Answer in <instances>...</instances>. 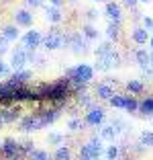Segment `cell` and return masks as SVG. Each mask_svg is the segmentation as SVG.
Here are the masks:
<instances>
[{"instance_id":"6da1fadb","label":"cell","mask_w":153,"mask_h":160,"mask_svg":"<svg viewBox=\"0 0 153 160\" xmlns=\"http://www.w3.org/2000/svg\"><path fill=\"white\" fill-rule=\"evenodd\" d=\"M80 156L82 158H90V160H98L102 156V140L100 138H92L86 146H82Z\"/></svg>"},{"instance_id":"7a4b0ae2","label":"cell","mask_w":153,"mask_h":160,"mask_svg":"<svg viewBox=\"0 0 153 160\" xmlns=\"http://www.w3.org/2000/svg\"><path fill=\"white\" fill-rule=\"evenodd\" d=\"M45 119H43L41 113H33L29 115V117H25L23 121H21V129L23 132H37V129H41V127H45Z\"/></svg>"},{"instance_id":"3957f363","label":"cell","mask_w":153,"mask_h":160,"mask_svg":"<svg viewBox=\"0 0 153 160\" xmlns=\"http://www.w3.org/2000/svg\"><path fill=\"white\" fill-rule=\"evenodd\" d=\"M118 62H121V58H118V53H116V52H112L110 56H98L96 70L98 72H108L112 66H118Z\"/></svg>"},{"instance_id":"277c9868","label":"cell","mask_w":153,"mask_h":160,"mask_svg":"<svg viewBox=\"0 0 153 160\" xmlns=\"http://www.w3.org/2000/svg\"><path fill=\"white\" fill-rule=\"evenodd\" d=\"M63 43H65V37L59 33V31H51V33L43 39V45H45L47 49H59Z\"/></svg>"},{"instance_id":"5b68a950","label":"cell","mask_w":153,"mask_h":160,"mask_svg":"<svg viewBox=\"0 0 153 160\" xmlns=\"http://www.w3.org/2000/svg\"><path fill=\"white\" fill-rule=\"evenodd\" d=\"M92 76H94V70L88 64H80L78 68H74V76H72V78H78V80H82V82H90Z\"/></svg>"},{"instance_id":"8992f818","label":"cell","mask_w":153,"mask_h":160,"mask_svg":"<svg viewBox=\"0 0 153 160\" xmlns=\"http://www.w3.org/2000/svg\"><path fill=\"white\" fill-rule=\"evenodd\" d=\"M27 60H29V53L25 52V49H16V52L12 53V58H10V66L14 68V72L23 70L25 64H27Z\"/></svg>"},{"instance_id":"52a82bcc","label":"cell","mask_w":153,"mask_h":160,"mask_svg":"<svg viewBox=\"0 0 153 160\" xmlns=\"http://www.w3.org/2000/svg\"><path fill=\"white\" fill-rule=\"evenodd\" d=\"M23 41H25V47H27L29 52H35V47L41 45L43 37H41V33H39V31H29V33L25 35Z\"/></svg>"},{"instance_id":"ba28073f","label":"cell","mask_w":153,"mask_h":160,"mask_svg":"<svg viewBox=\"0 0 153 160\" xmlns=\"http://www.w3.org/2000/svg\"><path fill=\"white\" fill-rule=\"evenodd\" d=\"M19 115H21V109L19 107L2 109V111H0V123H2V125H4V123H12V121H16Z\"/></svg>"},{"instance_id":"9c48e42d","label":"cell","mask_w":153,"mask_h":160,"mask_svg":"<svg viewBox=\"0 0 153 160\" xmlns=\"http://www.w3.org/2000/svg\"><path fill=\"white\" fill-rule=\"evenodd\" d=\"M102 119H104V111L100 107L90 109L88 113H86V123H90V125H98V123H102Z\"/></svg>"},{"instance_id":"30bf717a","label":"cell","mask_w":153,"mask_h":160,"mask_svg":"<svg viewBox=\"0 0 153 160\" xmlns=\"http://www.w3.org/2000/svg\"><path fill=\"white\" fill-rule=\"evenodd\" d=\"M96 94H98V99H106V101H110L112 97H114V90H112L110 84L102 82V84L96 86Z\"/></svg>"},{"instance_id":"8fae6325","label":"cell","mask_w":153,"mask_h":160,"mask_svg":"<svg viewBox=\"0 0 153 160\" xmlns=\"http://www.w3.org/2000/svg\"><path fill=\"white\" fill-rule=\"evenodd\" d=\"M67 41H70L72 52H74V53L84 52V41H82V35H80V33H72L70 37H67Z\"/></svg>"},{"instance_id":"7c38bea8","label":"cell","mask_w":153,"mask_h":160,"mask_svg":"<svg viewBox=\"0 0 153 160\" xmlns=\"http://www.w3.org/2000/svg\"><path fill=\"white\" fill-rule=\"evenodd\" d=\"M14 21H16V25L29 27V25L33 23V14L29 12V10H16V14H14Z\"/></svg>"},{"instance_id":"4fadbf2b","label":"cell","mask_w":153,"mask_h":160,"mask_svg":"<svg viewBox=\"0 0 153 160\" xmlns=\"http://www.w3.org/2000/svg\"><path fill=\"white\" fill-rule=\"evenodd\" d=\"M135 58H137V62H139V66L143 68V70L151 66V53H147V49H137V52H135Z\"/></svg>"},{"instance_id":"5bb4252c","label":"cell","mask_w":153,"mask_h":160,"mask_svg":"<svg viewBox=\"0 0 153 160\" xmlns=\"http://www.w3.org/2000/svg\"><path fill=\"white\" fill-rule=\"evenodd\" d=\"M106 14H108V19H110V21L118 23V21H121V17H123L121 6L114 4V2H108V4H106Z\"/></svg>"},{"instance_id":"9a60e30c","label":"cell","mask_w":153,"mask_h":160,"mask_svg":"<svg viewBox=\"0 0 153 160\" xmlns=\"http://www.w3.org/2000/svg\"><path fill=\"white\" fill-rule=\"evenodd\" d=\"M133 41L139 43V45H145V43L149 41L147 29H143V27H137V29H135V31H133Z\"/></svg>"},{"instance_id":"2e32d148","label":"cell","mask_w":153,"mask_h":160,"mask_svg":"<svg viewBox=\"0 0 153 160\" xmlns=\"http://www.w3.org/2000/svg\"><path fill=\"white\" fill-rule=\"evenodd\" d=\"M61 19H63V17H61L59 6H49V8H47V21H51V23H59Z\"/></svg>"},{"instance_id":"e0dca14e","label":"cell","mask_w":153,"mask_h":160,"mask_svg":"<svg viewBox=\"0 0 153 160\" xmlns=\"http://www.w3.org/2000/svg\"><path fill=\"white\" fill-rule=\"evenodd\" d=\"M2 37H4L6 41H14V39H19V31H16V27L8 25V27L2 29Z\"/></svg>"},{"instance_id":"ac0fdd59","label":"cell","mask_w":153,"mask_h":160,"mask_svg":"<svg viewBox=\"0 0 153 160\" xmlns=\"http://www.w3.org/2000/svg\"><path fill=\"white\" fill-rule=\"evenodd\" d=\"M139 109H141V113H145V115H153V97H147L139 105Z\"/></svg>"},{"instance_id":"d6986e66","label":"cell","mask_w":153,"mask_h":160,"mask_svg":"<svg viewBox=\"0 0 153 160\" xmlns=\"http://www.w3.org/2000/svg\"><path fill=\"white\" fill-rule=\"evenodd\" d=\"M127 88H129V92H133V94L143 92V84H141L139 80H129V82H127Z\"/></svg>"},{"instance_id":"ffe728a7","label":"cell","mask_w":153,"mask_h":160,"mask_svg":"<svg viewBox=\"0 0 153 160\" xmlns=\"http://www.w3.org/2000/svg\"><path fill=\"white\" fill-rule=\"evenodd\" d=\"M53 158H55V160H70L72 154H70V150H67L65 146H59L55 150V156H53Z\"/></svg>"},{"instance_id":"44dd1931","label":"cell","mask_w":153,"mask_h":160,"mask_svg":"<svg viewBox=\"0 0 153 160\" xmlns=\"http://www.w3.org/2000/svg\"><path fill=\"white\" fill-rule=\"evenodd\" d=\"M112 53V45L110 43H100L96 47V56H110Z\"/></svg>"},{"instance_id":"7402d4cb","label":"cell","mask_w":153,"mask_h":160,"mask_svg":"<svg viewBox=\"0 0 153 160\" xmlns=\"http://www.w3.org/2000/svg\"><path fill=\"white\" fill-rule=\"evenodd\" d=\"M125 109L133 113V111H137V109H139V103H137L133 97H125Z\"/></svg>"},{"instance_id":"603a6c76","label":"cell","mask_w":153,"mask_h":160,"mask_svg":"<svg viewBox=\"0 0 153 160\" xmlns=\"http://www.w3.org/2000/svg\"><path fill=\"white\" fill-rule=\"evenodd\" d=\"M141 146H153V132H143L141 133Z\"/></svg>"},{"instance_id":"cb8c5ba5","label":"cell","mask_w":153,"mask_h":160,"mask_svg":"<svg viewBox=\"0 0 153 160\" xmlns=\"http://www.w3.org/2000/svg\"><path fill=\"white\" fill-rule=\"evenodd\" d=\"M29 156H31V160H49V154L45 150H33Z\"/></svg>"},{"instance_id":"d4e9b609","label":"cell","mask_w":153,"mask_h":160,"mask_svg":"<svg viewBox=\"0 0 153 160\" xmlns=\"http://www.w3.org/2000/svg\"><path fill=\"white\" fill-rule=\"evenodd\" d=\"M106 35L110 39L118 37V23H110V25H108V27H106Z\"/></svg>"},{"instance_id":"484cf974","label":"cell","mask_w":153,"mask_h":160,"mask_svg":"<svg viewBox=\"0 0 153 160\" xmlns=\"http://www.w3.org/2000/svg\"><path fill=\"white\" fill-rule=\"evenodd\" d=\"M110 105H112V107H118V109H125V97L114 94V97L110 99Z\"/></svg>"},{"instance_id":"4316f807","label":"cell","mask_w":153,"mask_h":160,"mask_svg":"<svg viewBox=\"0 0 153 160\" xmlns=\"http://www.w3.org/2000/svg\"><path fill=\"white\" fill-rule=\"evenodd\" d=\"M47 142H49V144H53V146H59L61 142H63V136H59V133H49Z\"/></svg>"},{"instance_id":"83f0119b","label":"cell","mask_w":153,"mask_h":160,"mask_svg":"<svg viewBox=\"0 0 153 160\" xmlns=\"http://www.w3.org/2000/svg\"><path fill=\"white\" fill-rule=\"evenodd\" d=\"M84 35H86L88 39H96L98 37V31L92 27V25H88V27H84Z\"/></svg>"},{"instance_id":"f1b7e54d","label":"cell","mask_w":153,"mask_h":160,"mask_svg":"<svg viewBox=\"0 0 153 160\" xmlns=\"http://www.w3.org/2000/svg\"><path fill=\"white\" fill-rule=\"evenodd\" d=\"M106 156H108V160H116V158H118V148H116V146H110L106 150Z\"/></svg>"},{"instance_id":"f546056e","label":"cell","mask_w":153,"mask_h":160,"mask_svg":"<svg viewBox=\"0 0 153 160\" xmlns=\"http://www.w3.org/2000/svg\"><path fill=\"white\" fill-rule=\"evenodd\" d=\"M67 127H70L72 132H78L80 127H82V121H80V119H72V121L67 123Z\"/></svg>"},{"instance_id":"4dcf8cb0","label":"cell","mask_w":153,"mask_h":160,"mask_svg":"<svg viewBox=\"0 0 153 160\" xmlns=\"http://www.w3.org/2000/svg\"><path fill=\"white\" fill-rule=\"evenodd\" d=\"M6 52H8V41H6L4 37H0V58L4 56Z\"/></svg>"},{"instance_id":"1f68e13d","label":"cell","mask_w":153,"mask_h":160,"mask_svg":"<svg viewBox=\"0 0 153 160\" xmlns=\"http://www.w3.org/2000/svg\"><path fill=\"white\" fill-rule=\"evenodd\" d=\"M21 150H23V154H31L35 148H33V144L31 142H25V144H21Z\"/></svg>"},{"instance_id":"d6a6232c","label":"cell","mask_w":153,"mask_h":160,"mask_svg":"<svg viewBox=\"0 0 153 160\" xmlns=\"http://www.w3.org/2000/svg\"><path fill=\"white\" fill-rule=\"evenodd\" d=\"M143 25H145V29H149V31H153V19H149V17H145V19H143Z\"/></svg>"},{"instance_id":"836d02e7","label":"cell","mask_w":153,"mask_h":160,"mask_svg":"<svg viewBox=\"0 0 153 160\" xmlns=\"http://www.w3.org/2000/svg\"><path fill=\"white\" fill-rule=\"evenodd\" d=\"M6 72H8V64L0 58V74H6Z\"/></svg>"},{"instance_id":"e575fe53","label":"cell","mask_w":153,"mask_h":160,"mask_svg":"<svg viewBox=\"0 0 153 160\" xmlns=\"http://www.w3.org/2000/svg\"><path fill=\"white\" fill-rule=\"evenodd\" d=\"M27 4H29V6H35V8H37V6H41V4H43V0H27Z\"/></svg>"},{"instance_id":"d590c367","label":"cell","mask_w":153,"mask_h":160,"mask_svg":"<svg viewBox=\"0 0 153 160\" xmlns=\"http://www.w3.org/2000/svg\"><path fill=\"white\" fill-rule=\"evenodd\" d=\"M123 2H125V4H129V6H135L139 0H123Z\"/></svg>"},{"instance_id":"8d00e7d4","label":"cell","mask_w":153,"mask_h":160,"mask_svg":"<svg viewBox=\"0 0 153 160\" xmlns=\"http://www.w3.org/2000/svg\"><path fill=\"white\" fill-rule=\"evenodd\" d=\"M49 2H51V6H59L63 0H49Z\"/></svg>"},{"instance_id":"74e56055","label":"cell","mask_w":153,"mask_h":160,"mask_svg":"<svg viewBox=\"0 0 153 160\" xmlns=\"http://www.w3.org/2000/svg\"><path fill=\"white\" fill-rule=\"evenodd\" d=\"M88 19H90V21L96 19V12H94V10H88Z\"/></svg>"},{"instance_id":"f35d334b","label":"cell","mask_w":153,"mask_h":160,"mask_svg":"<svg viewBox=\"0 0 153 160\" xmlns=\"http://www.w3.org/2000/svg\"><path fill=\"white\" fill-rule=\"evenodd\" d=\"M139 2H147V4H149V2H151V0H139Z\"/></svg>"},{"instance_id":"ab89813d","label":"cell","mask_w":153,"mask_h":160,"mask_svg":"<svg viewBox=\"0 0 153 160\" xmlns=\"http://www.w3.org/2000/svg\"><path fill=\"white\" fill-rule=\"evenodd\" d=\"M149 41H151V47H153V37H151V39H149Z\"/></svg>"},{"instance_id":"60d3db41","label":"cell","mask_w":153,"mask_h":160,"mask_svg":"<svg viewBox=\"0 0 153 160\" xmlns=\"http://www.w3.org/2000/svg\"><path fill=\"white\" fill-rule=\"evenodd\" d=\"M125 160H135V158H125Z\"/></svg>"},{"instance_id":"b9f144b4","label":"cell","mask_w":153,"mask_h":160,"mask_svg":"<svg viewBox=\"0 0 153 160\" xmlns=\"http://www.w3.org/2000/svg\"><path fill=\"white\" fill-rule=\"evenodd\" d=\"M96 2H102V0H96Z\"/></svg>"},{"instance_id":"7bdbcfd3","label":"cell","mask_w":153,"mask_h":160,"mask_svg":"<svg viewBox=\"0 0 153 160\" xmlns=\"http://www.w3.org/2000/svg\"><path fill=\"white\" fill-rule=\"evenodd\" d=\"M72 2H76V0H72Z\"/></svg>"},{"instance_id":"ee69618b","label":"cell","mask_w":153,"mask_h":160,"mask_svg":"<svg viewBox=\"0 0 153 160\" xmlns=\"http://www.w3.org/2000/svg\"><path fill=\"white\" fill-rule=\"evenodd\" d=\"M0 146H2V144H0Z\"/></svg>"},{"instance_id":"f6af8a7d","label":"cell","mask_w":153,"mask_h":160,"mask_svg":"<svg viewBox=\"0 0 153 160\" xmlns=\"http://www.w3.org/2000/svg\"><path fill=\"white\" fill-rule=\"evenodd\" d=\"M0 125H2V123H0Z\"/></svg>"}]
</instances>
